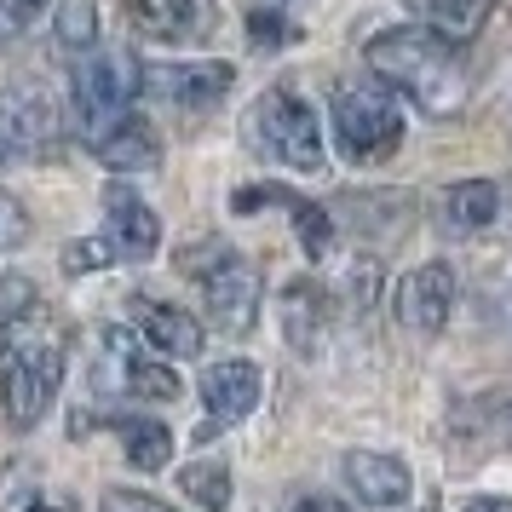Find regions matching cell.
<instances>
[{
  "label": "cell",
  "mask_w": 512,
  "mask_h": 512,
  "mask_svg": "<svg viewBox=\"0 0 512 512\" xmlns=\"http://www.w3.org/2000/svg\"><path fill=\"white\" fill-rule=\"evenodd\" d=\"M369 70L397 87L403 98H415L426 116H455L466 104V75L455 64V47H449V35L426 24H409V29H380L369 47Z\"/></svg>",
  "instance_id": "obj_1"
},
{
  "label": "cell",
  "mask_w": 512,
  "mask_h": 512,
  "mask_svg": "<svg viewBox=\"0 0 512 512\" xmlns=\"http://www.w3.org/2000/svg\"><path fill=\"white\" fill-rule=\"evenodd\" d=\"M58 386H64V340L41 323L35 305L24 317H6V334H0V403H6V420L18 432L41 426Z\"/></svg>",
  "instance_id": "obj_2"
},
{
  "label": "cell",
  "mask_w": 512,
  "mask_h": 512,
  "mask_svg": "<svg viewBox=\"0 0 512 512\" xmlns=\"http://www.w3.org/2000/svg\"><path fill=\"white\" fill-rule=\"evenodd\" d=\"M248 139H254L259 156H271V162L294 167V173H323V121H317V110L305 104L300 93H288V87H277V93H265L248 110Z\"/></svg>",
  "instance_id": "obj_3"
},
{
  "label": "cell",
  "mask_w": 512,
  "mask_h": 512,
  "mask_svg": "<svg viewBox=\"0 0 512 512\" xmlns=\"http://www.w3.org/2000/svg\"><path fill=\"white\" fill-rule=\"evenodd\" d=\"M334 139L357 167L386 162L403 144V110L392 104L386 87H346V93H334Z\"/></svg>",
  "instance_id": "obj_4"
},
{
  "label": "cell",
  "mask_w": 512,
  "mask_h": 512,
  "mask_svg": "<svg viewBox=\"0 0 512 512\" xmlns=\"http://www.w3.org/2000/svg\"><path fill=\"white\" fill-rule=\"evenodd\" d=\"M139 81H144V64H133L127 52H87V64L75 70V116H81V127L98 133L104 121L127 116Z\"/></svg>",
  "instance_id": "obj_5"
},
{
  "label": "cell",
  "mask_w": 512,
  "mask_h": 512,
  "mask_svg": "<svg viewBox=\"0 0 512 512\" xmlns=\"http://www.w3.org/2000/svg\"><path fill=\"white\" fill-rule=\"evenodd\" d=\"M98 346H104L98 386H110V392H121V397H139V403H173V397H179V374H173V363L150 357L127 328H104Z\"/></svg>",
  "instance_id": "obj_6"
},
{
  "label": "cell",
  "mask_w": 512,
  "mask_h": 512,
  "mask_svg": "<svg viewBox=\"0 0 512 512\" xmlns=\"http://www.w3.org/2000/svg\"><path fill=\"white\" fill-rule=\"evenodd\" d=\"M202 277V300H208V317L225 334H248L259 317V271L231 248H213V265L196 271Z\"/></svg>",
  "instance_id": "obj_7"
},
{
  "label": "cell",
  "mask_w": 512,
  "mask_h": 512,
  "mask_svg": "<svg viewBox=\"0 0 512 512\" xmlns=\"http://www.w3.org/2000/svg\"><path fill=\"white\" fill-rule=\"evenodd\" d=\"M449 311H455V271L443 259H426L420 271L397 282V317L409 334H443Z\"/></svg>",
  "instance_id": "obj_8"
},
{
  "label": "cell",
  "mask_w": 512,
  "mask_h": 512,
  "mask_svg": "<svg viewBox=\"0 0 512 512\" xmlns=\"http://www.w3.org/2000/svg\"><path fill=\"white\" fill-rule=\"evenodd\" d=\"M236 70L219 64V58H202V64H144V87L167 104H185V110H208L231 93Z\"/></svg>",
  "instance_id": "obj_9"
},
{
  "label": "cell",
  "mask_w": 512,
  "mask_h": 512,
  "mask_svg": "<svg viewBox=\"0 0 512 512\" xmlns=\"http://www.w3.org/2000/svg\"><path fill=\"white\" fill-rule=\"evenodd\" d=\"M202 403H208V426L202 432H219V426H236L259 409V369L248 357H225L202 374Z\"/></svg>",
  "instance_id": "obj_10"
},
{
  "label": "cell",
  "mask_w": 512,
  "mask_h": 512,
  "mask_svg": "<svg viewBox=\"0 0 512 512\" xmlns=\"http://www.w3.org/2000/svg\"><path fill=\"white\" fill-rule=\"evenodd\" d=\"M87 144H93V156L110 167V173H150V167L162 162V139H156V127H150L139 110L104 121L98 133H87Z\"/></svg>",
  "instance_id": "obj_11"
},
{
  "label": "cell",
  "mask_w": 512,
  "mask_h": 512,
  "mask_svg": "<svg viewBox=\"0 0 512 512\" xmlns=\"http://www.w3.org/2000/svg\"><path fill=\"white\" fill-rule=\"evenodd\" d=\"M127 18L150 41H202L219 24L213 0H127Z\"/></svg>",
  "instance_id": "obj_12"
},
{
  "label": "cell",
  "mask_w": 512,
  "mask_h": 512,
  "mask_svg": "<svg viewBox=\"0 0 512 512\" xmlns=\"http://www.w3.org/2000/svg\"><path fill=\"white\" fill-rule=\"evenodd\" d=\"M104 219H110V242H116L121 259H150L156 248H162V219L139 202V190L133 185H110L104 190Z\"/></svg>",
  "instance_id": "obj_13"
},
{
  "label": "cell",
  "mask_w": 512,
  "mask_h": 512,
  "mask_svg": "<svg viewBox=\"0 0 512 512\" xmlns=\"http://www.w3.org/2000/svg\"><path fill=\"white\" fill-rule=\"evenodd\" d=\"M346 484L357 489V501H369V507H403L409 501V466L397 461V455H380V449H357L346 455Z\"/></svg>",
  "instance_id": "obj_14"
},
{
  "label": "cell",
  "mask_w": 512,
  "mask_h": 512,
  "mask_svg": "<svg viewBox=\"0 0 512 512\" xmlns=\"http://www.w3.org/2000/svg\"><path fill=\"white\" fill-rule=\"evenodd\" d=\"M0 139L12 150H47L58 139V110L41 93H29V87L0 93Z\"/></svg>",
  "instance_id": "obj_15"
},
{
  "label": "cell",
  "mask_w": 512,
  "mask_h": 512,
  "mask_svg": "<svg viewBox=\"0 0 512 512\" xmlns=\"http://www.w3.org/2000/svg\"><path fill=\"white\" fill-rule=\"evenodd\" d=\"M501 202H507V196H501V185H495V179H461V185L443 190L438 219H443V231H455V236H478L484 225H495Z\"/></svg>",
  "instance_id": "obj_16"
},
{
  "label": "cell",
  "mask_w": 512,
  "mask_h": 512,
  "mask_svg": "<svg viewBox=\"0 0 512 512\" xmlns=\"http://www.w3.org/2000/svg\"><path fill=\"white\" fill-rule=\"evenodd\" d=\"M139 328L150 334V346L162 351V357H196V351H202V323H196L190 311H179V305H167V300H144Z\"/></svg>",
  "instance_id": "obj_17"
},
{
  "label": "cell",
  "mask_w": 512,
  "mask_h": 512,
  "mask_svg": "<svg viewBox=\"0 0 512 512\" xmlns=\"http://www.w3.org/2000/svg\"><path fill=\"white\" fill-rule=\"evenodd\" d=\"M282 334L305 357L323 346V288L317 282H305V277L288 282V294H282Z\"/></svg>",
  "instance_id": "obj_18"
},
{
  "label": "cell",
  "mask_w": 512,
  "mask_h": 512,
  "mask_svg": "<svg viewBox=\"0 0 512 512\" xmlns=\"http://www.w3.org/2000/svg\"><path fill=\"white\" fill-rule=\"evenodd\" d=\"M403 6H409L426 29L449 35V41L478 35V29H484V18L495 12V0H403Z\"/></svg>",
  "instance_id": "obj_19"
},
{
  "label": "cell",
  "mask_w": 512,
  "mask_h": 512,
  "mask_svg": "<svg viewBox=\"0 0 512 512\" xmlns=\"http://www.w3.org/2000/svg\"><path fill=\"white\" fill-rule=\"evenodd\" d=\"M121 449L139 472H162L167 455H173V432L162 420H121Z\"/></svg>",
  "instance_id": "obj_20"
},
{
  "label": "cell",
  "mask_w": 512,
  "mask_h": 512,
  "mask_svg": "<svg viewBox=\"0 0 512 512\" xmlns=\"http://www.w3.org/2000/svg\"><path fill=\"white\" fill-rule=\"evenodd\" d=\"M179 495L196 501V507H208V512H225V507H231V466L190 461L185 472H179Z\"/></svg>",
  "instance_id": "obj_21"
},
{
  "label": "cell",
  "mask_w": 512,
  "mask_h": 512,
  "mask_svg": "<svg viewBox=\"0 0 512 512\" xmlns=\"http://www.w3.org/2000/svg\"><path fill=\"white\" fill-rule=\"evenodd\" d=\"M52 35L64 52H98V6L93 0H58V18H52Z\"/></svg>",
  "instance_id": "obj_22"
},
{
  "label": "cell",
  "mask_w": 512,
  "mask_h": 512,
  "mask_svg": "<svg viewBox=\"0 0 512 512\" xmlns=\"http://www.w3.org/2000/svg\"><path fill=\"white\" fill-rule=\"evenodd\" d=\"M110 259H121L110 236H81V242L64 248V271H70V277H87V271H104Z\"/></svg>",
  "instance_id": "obj_23"
},
{
  "label": "cell",
  "mask_w": 512,
  "mask_h": 512,
  "mask_svg": "<svg viewBox=\"0 0 512 512\" xmlns=\"http://www.w3.org/2000/svg\"><path fill=\"white\" fill-rule=\"evenodd\" d=\"M24 236H29V213H24V202L0 190V254H6V248H18Z\"/></svg>",
  "instance_id": "obj_24"
},
{
  "label": "cell",
  "mask_w": 512,
  "mask_h": 512,
  "mask_svg": "<svg viewBox=\"0 0 512 512\" xmlns=\"http://www.w3.org/2000/svg\"><path fill=\"white\" fill-rule=\"evenodd\" d=\"M248 35H254L259 47H288V41H294V24H288L282 12H254V18H248Z\"/></svg>",
  "instance_id": "obj_25"
},
{
  "label": "cell",
  "mask_w": 512,
  "mask_h": 512,
  "mask_svg": "<svg viewBox=\"0 0 512 512\" xmlns=\"http://www.w3.org/2000/svg\"><path fill=\"white\" fill-rule=\"evenodd\" d=\"M98 512H179L167 507V501H156V495H144V489H110L104 495V507Z\"/></svg>",
  "instance_id": "obj_26"
},
{
  "label": "cell",
  "mask_w": 512,
  "mask_h": 512,
  "mask_svg": "<svg viewBox=\"0 0 512 512\" xmlns=\"http://www.w3.org/2000/svg\"><path fill=\"white\" fill-rule=\"evenodd\" d=\"M288 512H351V507L346 501H334V495H300Z\"/></svg>",
  "instance_id": "obj_27"
},
{
  "label": "cell",
  "mask_w": 512,
  "mask_h": 512,
  "mask_svg": "<svg viewBox=\"0 0 512 512\" xmlns=\"http://www.w3.org/2000/svg\"><path fill=\"white\" fill-rule=\"evenodd\" d=\"M466 512H512V501L507 495H484V501H472Z\"/></svg>",
  "instance_id": "obj_28"
},
{
  "label": "cell",
  "mask_w": 512,
  "mask_h": 512,
  "mask_svg": "<svg viewBox=\"0 0 512 512\" xmlns=\"http://www.w3.org/2000/svg\"><path fill=\"white\" fill-rule=\"evenodd\" d=\"M0 6H12L18 18H35V12H41V6H52V0H0Z\"/></svg>",
  "instance_id": "obj_29"
},
{
  "label": "cell",
  "mask_w": 512,
  "mask_h": 512,
  "mask_svg": "<svg viewBox=\"0 0 512 512\" xmlns=\"http://www.w3.org/2000/svg\"><path fill=\"white\" fill-rule=\"evenodd\" d=\"M12 24H18V12H12V6H0V47H6V35H12Z\"/></svg>",
  "instance_id": "obj_30"
},
{
  "label": "cell",
  "mask_w": 512,
  "mask_h": 512,
  "mask_svg": "<svg viewBox=\"0 0 512 512\" xmlns=\"http://www.w3.org/2000/svg\"><path fill=\"white\" fill-rule=\"evenodd\" d=\"M0 156H12V144H6V139H0Z\"/></svg>",
  "instance_id": "obj_31"
},
{
  "label": "cell",
  "mask_w": 512,
  "mask_h": 512,
  "mask_svg": "<svg viewBox=\"0 0 512 512\" xmlns=\"http://www.w3.org/2000/svg\"><path fill=\"white\" fill-rule=\"evenodd\" d=\"M35 512H47V507H35Z\"/></svg>",
  "instance_id": "obj_32"
}]
</instances>
